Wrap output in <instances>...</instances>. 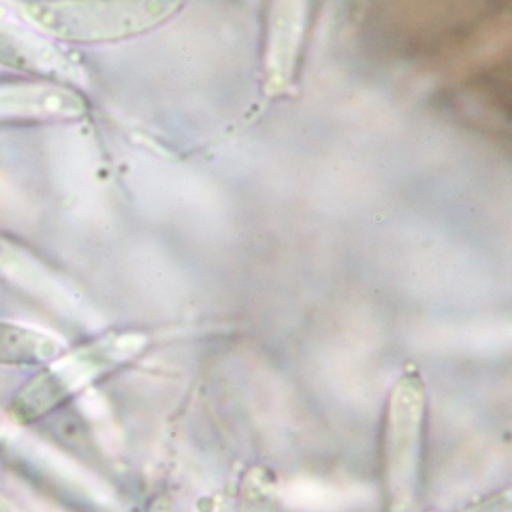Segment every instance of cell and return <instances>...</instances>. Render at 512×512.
<instances>
[{
    "label": "cell",
    "mask_w": 512,
    "mask_h": 512,
    "mask_svg": "<svg viewBox=\"0 0 512 512\" xmlns=\"http://www.w3.org/2000/svg\"><path fill=\"white\" fill-rule=\"evenodd\" d=\"M20 13L52 37L74 43H104L142 34L169 19L179 4L158 0L22 2Z\"/></svg>",
    "instance_id": "1"
},
{
    "label": "cell",
    "mask_w": 512,
    "mask_h": 512,
    "mask_svg": "<svg viewBox=\"0 0 512 512\" xmlns=\"http://www.w3.org/2000/svg\"><path fill=\"white\" fill-rule=\"evenodd\" d=\"M0 275L53 305L68 304L62 284L34 257L7 239L0 238Z\"/></svg>",
    "instance_id": "5"
},
{
    "label": "cell",
    "mask_w": 512,
    "mask_h": 512,
    "mask_svg": "<svg viewBox=\"0 0 512 512\" xmlns=\"http://www.w3.org/2000/svg\"><path fill=\"white\" fill-rule=\"evenodd\" d=\"M139 347V337L125 335L101 341L56 362L23 392V397L20 398L22 412L29 418L52 409L59 401L65 400L68 395L97 377L101 371L122 361L131 353H136Z\"/></svg>",
    "instance_id": "2"
},
{
    "label": "cell",
    "mask_w": 512,
    "mask_h": 512,
    "mask_svg": "<svg viewBox=\"0 0 512 512\" xmlns=\"http://www.w3.org/2000/svg\"><path fill=\"white\" fill-rule=\"evenodd\" d=\"M61 341L52 335L13 323L0 322V364H38L61 352Z\"/></svg>",
    "instance_id": "6"
},
{
    "label": "cell",
    "mask_w": 512,
    "mask_h": 512,
    "mask_svg": "<svg viewBox=\"0 0 512 512\" xmlns=\"http://www.w3.org/2000/svg\"><path fill=\"white\" fill-rule=\"evenodd\" d=\"M0 62L46 76L76 79L79 68L46 41L0 23Z\"/></svg>",
    "instance_id": "4"
},
{
    "label": "cell",
    "mask_w": 512,
    "mask_h": 512,
    "mask_svg": "<svg viewBox=\"0 0 512 512\" xmlns=\"http://www.w3.org/2000/svg\"><path fill=\"white\" fill-rule=\"evenodd\" d=\"M86 113L79 94L53 83L0 86V121L11 119H77Z\"/></svg>",
    "instance_id": "3"
}]
</instances>
